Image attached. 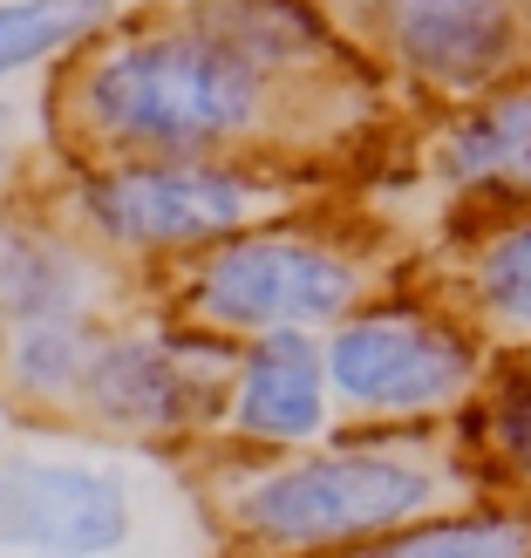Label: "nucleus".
<instances>
[{"label":"nucleus","mask_w":531,"mask_h":558,"mask_svg":"<svg viewBox=\"0 0 531 558\" xmlns=\"http://www.w3.org/2000/svg\"><path fill=\"white\" fill-rule=\"evenodd\" d=\"M334 429H341V402H334L327 333L273 327V333H253V341H232V368H226V388H218V415H212V436L198 442V450L266 457V450L321 442Z\"/></svg>","instance_id":"9"},{"label":"nucleus","mask_w":531,"mask_h":558,"mask_svg":"<svg viewBox=\"0 0 531 558\" xmlns=\"http://www.w3.org/2000/svg\"><path fill=\"white\" fill-rule=\"evenodd\" d=\"M463 450L478 457L491 490L531 497V348L497 354V368L484 381V396L463 415Z\"/></svg>","instance_id":"15"},{"label":"nucleus","mask_w":531,"mask_h":558,"mask_svg":"<svg viewBox=\"0 0 531 558\" xmlns=\"http://www.w3.org/2000/svg\"><path fill=\"white\" fill-rule=\"evenodd\" d=\"M117 21L109 0H0V82H55Z\"/></svg>","instance_id":"14"},{"label":"nucleus","mask_w":531,"mask_h":558,"mask_svg":"<svg viewBox=\"0 0 531 558\" xmlns=\"http://www.w3.org/2000/svg\"><path fill=\"white\" fill-rule=\"evenodd\" d=\"M484 218H470L443 239V253L430 266H415L436 279L470 320L491 333L497 354L531 348V205H478Z\"/></svg>","instance_id":"12"},{"label":"nucleus","mask_w":531,"mask_h":558,"mask_svg":"<svg viewBox=\"0 0 531 558\" xmlns=\"http://www.w3.org/2000/svg\"><path fill=\"white\" fill-rule=\"evenodd\" d=\"M226 551H388L409 524L491 490L463 429H354L266 457H191Z\"/></svg>","instance_id":"2"},{"label":"nucleus","mask_w":531,"mask_h":558,"mask_svg":"<svg viewBox=\"0 0 531 558\" xmlns=\"http://www.w3.org/2000/svg\"><path fill=\"white\" fill-rule=\"evenodd\" d=\"M327 368L354 429H450L484 396L497 348L436 279L402 272L327 327Z\"/></svg>","instance_id":"6"},{"label":"nucleus","mask_w":531,"mask_h":558,"mask_svg":"<svg viewBox=\"0 0 531 558\" xmlns=\"http://www.w3.org/2000/svg\"><path fill=\"white\" fill-rule=\"evenodd\" d=\"M402 272L409 266L396 245L361 218H341V198H334L171 259L164 272H150V293L184 327L218 333V341H253L273 327L327 333Z\"/></svg>","instance_id":"5"},{"label":"nucleus","mask_w":531,"mask_h":558,"mask_svg":"<svg viewBox=\"0 0 531 558\" xmlns=\"http://www.w3.org/2000/svg\"><path fill=\"white\" fill-rule=\"evenodd\" d=\"M14 423H21V415H14L8 402H0V442H8V436H14Z\"/></svg>","instance_id":"19"},{"label":"nucleus","mask_w":531,"mask_h":558,"mask_svg":"<svg viewBox=\"0 0 531 558\" xmlns=\"http://www.w3.org/2000/svg\"><path fill=\"white\" fill-rule=\"evenodd\" d=\"M117 14H144V8H157V0H109Z\"/></svg>","instance_id":"18"},{"label":"nucleus","mask_w":531,"mask_h":558,"mask_svg":"<svg viewBox=\"0 0 531 558\" xmlns=\"http://www.w3.org/2000/svg\"><path fill=\"white\" fill-rule=\"evenodd\" d=\"M62 130H55V82H0V205L41 198L62 178Z\"/></svg>","instance_id":"17"},{"label":"nucleus","mask_w":531,"mask_h":558,"mask_svg":"<svg viewBox=\"0 0 531 558\" xmlns=\"http://www.w3.org/2000/svg\"><path fill=\"white\" fill-rule=\"evenodd\" d=\"M109 320L55 314V320H0V402L21 423H75L82 381Z\"/></svg>","instance_id":"13"},{"label":"nucleus","mask_w":531,"mask_h":558,"mask_svg":"<svg viewBox=\"0 0 531 558\" xmlns=\"http://www.w3.org/2000/svg\"><path fill=\"white\" fill-rule=\"evenodd\" d=\"M423 171L470 211L531 205V69L478 102L443 109V123L423 136Z\"/></svg>","instance_id":"11"},{"label":"nucleus","mask_w":531,"mask_h":558,"mask_svg":"<svg viewBox=\"0 0 531 558\" xmlns=\"http://www.w3.org/2000/svg\"><path fill=\"white\" fill-rule=\"evenodd\" d=\"M144 293V272H130L89 232H75L48 198L0 205V320H117Z\"/></svg>","instance_id":"10"},{"label":"nucleus","mask_w":531,"mask_h":558,"mask_svg":"<svg viewBox=\"0 0 531 558\" xmlns=\"http://www.w3.org/2000/svg\"><path fill=\"white\" fill-rule=\"evenodd\" d=\"M396 96L457 109L531 69V0H321Z\"/></svg>","instance_id":"8"},{"label":"nucleus","mask_w":531,"mask_h":558,"mask_svg":"<svg viewBox=\"0 0 531 558\" xmlns=\"http://www.w3.org/2000/svg\"><path fill=\"white\" fill-rule=\"evenodd\" d=\"M41 198L102 253L150 279L232 232L334 205L341 178L260 157H69Z\"/></svg>","instance_id":"4"},{"label":"nucleus","mask_w":531,"mask_h":558,"mask_svg":"<svg viewBox=\"0 0 531 558\" xmlns=\"http://www.w3.org/2000/svg\"><path fill=\"white\" fill-rule=\"evenodd\" d=\"M402 558H524L531 551V505L518 490H478L436 511L388 545Z\"/></svg>","instance_id":"16"},{"label":"nucleus","mask_w":531,"mask_h":558,"mask_svg":"<svg viewBox=\"0 0 531 558\" xmlns=\"http://www.w3.org/2000/svg\"><path fill=\"white\" fill-rule=\"evenodd\" d=\"M226 368H232V341L184 327L157 293H144L102 327V348L89 361V381H82L75 423L123 436V442H144V450L191 457L212 436Z\"/></svg>","instance_id":"7"},{"label":"nucleus","mask_w":531,"mask_h":558,"mask_svg":"<svg viewBox=\"0 0 531 558\" xmlns=\"http://www.w3.org/2000/svg\"><path fill=\"white\" fill-rule=\"evenodd\" d=\"M0 551L14 558H178L226 551L191 457L82 429L14 423L0 442Z\"/></svg>","instance_id":"3"},{"label":"nucleus","mask_w":531,"mask_h":558,"mask_svg":"<svg viewBox=\"0 0 531 558\" xmlns=\"http://www.w3.org/2000/svg\"><path fill=\"white\" fill-rule=\"evenodd\" d=\"M396 102L321 0H157L55 75L69 157H260L348 178Z\"/></svg>","instance_id":"1"}]
</instances>
